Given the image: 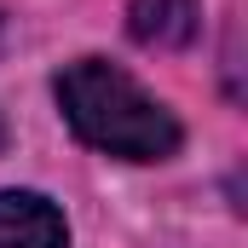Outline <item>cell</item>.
Segmentation results:
<instances>
[{"label":"cell","mask_w":248,"mask_h":248,"mask_svg":"<svg viewBox=\"0 0 248 248\" xmlns=\"http://www.w3.org/2000/svg\"><path fill=\"white\" fill-rule=\"evenodd\" d=\"M58 110L63 122L75 127L81 144L104 150V156H122V162H162L179 150V122L168 104H156L127 69L104 58H81L69 63L58 81Z\"/></svg>","instance_id":"1"},{"label":"cell","mask_w":248,"mask_h":248,"mask_svg":"<svg viewBox=\"0 0 248 248\" xmlns=\"http://www.w3.org/2000/svg\"><path fill=\"white\" fill-rule=\"evenodd\" d=\"M0 248H69V225L46 196L0 190Z\"/></svg>","instance_id":"2"},{"label":"cell","mask_w":248,"mask_h":248,"mask_svg":"<svg viewBox=\"0 0 248 248\" xmlns=\"http://www.w3.org/2000/svg\"><path fill=\"white\" fill-rule=\"evenodd\" d=\"M196 17H202L196 0H133L127 6V35L139 46L168 52V46H185L196 35Z\"/></svg>","instance_id":"3"},{"label":"cell","mask_w":248,"mask_h":248,"mask_svg":"<svg viewBox=\"0 0 248 248\" xmlns=\"http://www.w3.org/2000/svg\"><path fill=\"white\" fill-rule=\"evenodd\" d=\"M0 144H6V122H0Z\"/></svg>","instance_id":"4"}]
</instances>
